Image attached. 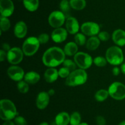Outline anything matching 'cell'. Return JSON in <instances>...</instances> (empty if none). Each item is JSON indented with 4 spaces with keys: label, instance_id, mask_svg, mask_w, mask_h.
<instances>
[{
    "label": "cell",
    "instance_id": "obj_1",
    "mask_svg": "<svg viewBox=\"0 0 125 125\" xmlns=\"http://www.w3.org/2000/svg\"><path fill=\"white\" fill-rule=\"evenodd\" d=\"M65 55L62 49L52 47L45 51L42 56V62L47 67H57L63 63L65 60Z\"/></svg>",
    "mask_w": 125,
    "mask_h": 125
},
{
    "label": "cell",
    "instance_id": "obj_2",
    "mask_svg": "<svg viewBox=\"0 0 125 125\" xmlns=\"http://www.w3.org/2000/svg\"><path fill=\"white\" fill-rule=\"evenodd\" d=\"M18 115L15 105L12 100L7 99L0 101V118L4 121L12 120Z\"/></svg>",
    "mask_w": 125,
    "mask_h": 125
},
{
    "label": "cell",
    "instance_id": "obj_3",
    "mask_svg": "<svg viewBox=\"0 0 125 125\" xmlns=\"http://www.w3.org/2000/svg\"><path fill=\"white\" fill-rule=\"evenodd\" d=\"M88 78L86 71L82 69H78L72 71L66 78L65 84L69 87H76L82 85L87 82Z\"/></svg>",
    "mask_w": 125,
    "mask_h": 125
},
{
    "label": "cell",
    "instance_id": "obj_4",
    "mask_svg": "<svg viewBox=\"0 0 125 125\" xmlns=\"http://www.w3.org/2000/svg\"><path fill=\"white\" fill-rule=\"evenodd\" d=\"M106 58L110 64L114 66L121 64L124 61L123 51L118 46L111 47L106 51Z\"/></svg>",
    "mask_w": 125,
    "mask_h": 125
},
{
    "label": "cell",
    "instance_id": "obj_5",
    "mask_svg": "<svg viewBox=\"0 0 125 125\" xmlns=\"http://www.w3.org/2000/svg\"><path fill=\"white\" fill-rule=\"evenodd\" d=\"M40 43L38 38L31 36L27 38L22 45V50L26 56H31L36 53L40 47Z\"/></svg>",
    "mask_w": 125,
    "mask_h": 125
},
{
    "label": "cell",
    "instance_id": "obj_6",
    "mask_svg": "<svg viewBox=\"0 0 125 125\" xmlns=\"http://www.w3.org/2000/svg\"><path fill=\"white\" fill-rule=\"evenodd\" d=\"M108 91L110 96L115 100H123L125 98V85L121 82L112 83L109 87Z\"/></svg>",
    "mask_w": 125,
    "mask_h": 125
},
{
    "label": "cell",
    "instance_id": "obj_7",
    "mask_svg": "<svg viewBox=\"0 0 125 125\" xmlns=\"http://www.w3.org/2000/svg\"><path fill=\"white\" fill-rule=\"evenodd\" d=\"M74 61L79 69L85 70L92 66L94 60L92 56L88 53L79 51L74 56Z\"/></svg>",
    "mask_w": 125,
    "mask_h": 125
},
{
    "label": "cell",
    "instance_id": "obj_8",
    "mask_svg": "<svg viewBox=\"0 0 125 125\" xmlns=\"http://www.w3.org/2000/svg\"><path fill=\"white\" fill-rule=\"evenodd\" d=\"M66 18V16L62 11H55L49 15L48 23L52 28H61L65 22Z\"/></svg>",
    "mask_w": 125,
    "mask_h": 125
},
{
    "label": "cell",
    "instance_id": "obj_9",
    "mask_svg": "<svg viewBox=\"0 0 125 125\" xmlns=\"http://www.w3.org/2000/svg\"><path fill=\"white\" fill-rule=\"evenodd\" d=\"M23 53L22 49L19 47H12L7 52V59L9 63L13 65L20 63L23 59Z\"/></svg>",
    "mask_w": 125,
    "mask_h": 125
},
{
    "label": "cell",
    "instance_id": "obj_10",
    "mask_svg": "<svg viewBox=\"0 0 125 125\" xmlns=\"http://www.w3.org/2000/svg\"><path fill=\"white\" fill-rule=\"evenodd\" d=\"M82 33L89 36H95L100 31V27L98 23L94 22H87L81 26Z\"/></svg>",
    "mask_w": 125,
    "mask_h": 125
},
{
    "label": "cell",
    "instance_id": "obj_11",
    "mask_svg": "<svg viewBox=\"0 0 125 125\" xmlns=\"http://www.w3.org/2000/svg\"><path fill=\"white\" fill-rule=\"evenodd\" d=\"M8 76L13 80L20 82L24 77V72L21 67L16 65L10 66L7 69Z\"/></svg>",
    "mask_w": 125,
    "mask_h": 125
},
{
    "label": "cell",
    "instance_id": "obj_12",
    "mask_svg": "<svg viewBox=\"0 0 125 125\" xmlns=\"http://www.w3.org/2000/svg\"><path fill=\"white\" fill-rule=\"evenodd\" d=\"M0 12L2 17L12 15L14 12V5L12 0H0Z\"/></svg>",
    "mask_w": 125,
    "mask_h": 125
},
{
    "label": "cell",
    "instance_id": "obj_13",
    "mask_svg": "<svg viewBox=\"0 0 125 125\" xmlns=\"http://www.w3.org/2000/svg\"><path fill=\"white\" fill-rule=\"evenodd\" d=\"M68 31L63 28H55L51 33V39L54 42L61 43L67 39Z\"/></svg>",
    "mask_w": 125,
    "mask_h": 125
},
{
    "label": "cell",
    "instance_id": "obj_14",
    "mask_svg": "<svg viewBox=\"0 0 125 125\" xmlns=\"http://www.w3.org/2000/svg\"><path fill=\"white\" fill-rule=\"evenodd\" d=\"M50 96L48 93L41 91L38 94L36 99V106L40 110H43L48 105L50 102Z\"/></svg>",
    "mask_w": 125,
    "mask_h": 125
},
{
    "label": "cell",
    "instance_id": "obj_15",
    "mask_svg": "<svg viewBox=\"0 0 125 125\" xmlns=\"http://www.w3.org/2000/svg\"><path fill=\"white\" fill-rule=\"evenodd\" d=\"M79 24L74 17H69L66 19V29L70 34H76L79 30Z\"/></svg>",
    "mask_w": 125,
    "mask_h": 125
},
{
    "label": "cell",
    "instance_id": "obj_16",
    "mask_svg": "<svg viewBox=\"0 0 125 125\" xmlns=\"http://www.w3.org/2000/svg\"><path fill=\"white\" fill-rule=\"evenodd\" d=\"M28 28L25 22L23 21H19L15 24L13 29V33L17 38L22 39L24 38L27 34Z\"/></svg>",
    "mask_w": 125,
    "mask_h": 125
},
{
    "label": "cell",
    "instance_id": "obj_17",
    "mask_svg": "<svg viewBox=\"0 0 125 125\" xmlns=\"http://www.w3.org/2000/svg\"><path fill=\"white\" fill-rule=\"evenodd\" d=\"M112 40L118 46L125 45V31L121 29H116L112 33Z\"/></svg>",
    "mask_w": 125,
    "mask_h": 125
},
{
    "label": "cell",
    "instance_id": "obj_18",
    "mask_svg": "<svg viewBox=\"0 0 125 125\" xmlns=\"http://www.w3.org/2000/svg\"><path fill=\"white\" fill-rule=\"evenodd\" d=\"M59 77L58 71L54 67H49L44 74V78L48 83H53Z\"/></svg>",
    "mask_w": 125,
    "mask_h": 125
},
{
    "label": "cell",
    "instance_id": "obj_19",
    "mask_svg": "<svg viewBox=\"0 0 125 125\" xmlns=\"http://www.w3.org/2000/svg\"><path fill=\"white\" fill-rule=\"evenodd\" d=\"M70 121V115L66 112H62L55 117L54 122L56 125H68Z\"/></svg>",
    "mask_w": 125,
    "mask_h": 125
},
{
    "label": "cell",
    "instance_id": "obj_20",
    "mask_svg": "<svg viewBox=\"0 0 125 125\" xmlns=\"http://www.w3.org/2000/svg\"><path fill=\"white\" fill-rule=\"evenodd\" d=\"M24 79L29 84L34 85L40 80V75L35 71H29L25 74Z\"/></svg>",
    "mask_w": 125,
    "mask_h": 125
},
{
    "label": "cell",
    "instance_id": "obj_21",
    "mask_svg": "<svg viewBox=\"0 0 125 125\" xmlns=\"http://www.w3.org/2000/svg\"><path fill=\"white\" fill-rule=\"evenodd\" d=\"M78 45L74 42H69L67 43L64 47V51L66 55L69 56L75 55L78 53Z\"/></svg>",
    "mask_w": 125,
    "mask_h": 125
},
{
    "label": "cell",
    "instance_id": "obj_22",
    "mask_svg": "<svg viewBox=\"0 0 125 125\" xmlns=\"http://www.w3.org/2000/svg\"><path fill=\"white\" fill-rule=\"evenodd\" d=\"M86 48L90 51L95 50L100 45V40L98 37L92 36L87 40Z\"/></svg>",
    "mask_w": 125,
    "mask_h": 125
},
{
    "label": "cell",
    "instance_id": "obj_23",
    "mask_svg": "<svg viewBox=\"0 0 125 125\" xmlns=\"http://www.w3.org/2000/svg\"><path fill=\"white\" fill-rule=\"evenodd\" d=\"M23 2L24 7L29 12H34L39 8V0H23Z\"/></svg>",
    "mask_w": 125,
    "mask_h": 125
},
{
    "label": "cell",
    "instance_id": "obj_24",
    "mask_svg": "<svg viewBox=\"0 0 125 125\" xmlns=\"http://www.w3.org/2000/svg\"><path fill=\"white\" fill-rule=\"evenodd\" d=\"M70 4L71 7L76 11H81L86 6L85 0H70Z\"/></svg>",
    "mask_w": 125,
    "mask_h": 125
},
{
    "label": "cell",
    "instance_id": "obj_25",
    "mask_svg": "<svg viewBox=\"0 0 125 125\" xmlns=\"http://www.w3.org/2000/svg\"><path fill=\"white\" fill-rule=\"evenodd\" d=\"M109 96L108 90L101 89L96 91L95 94V98L98 102H103L107 99Z\"/></svg>",
    "mask_w": 125,
    "mask_h": 125
},
{
    "label": "cell",
    "instance_id": "obj_26",
    "mask_svg": "<svg viewBox=\"0 0 125 125\" xmlns=\"http://www.w3.org/2000/svg\"><path fill=\"white\" fill-rule=\"evenodd\" d=\"M60 8H61V11L66 16V18L70 17L69 15L70 12V9L72 7L70 4V1H68V0H62L60 3Z\"/></svg>",
    "mask_w": 125,
    "mask_h": 125
},
{
    "label": "cell",
    "instance_id": "obj_27",
    "mask_svg": "<svg viewBox=\"0 0 125 125\" xmlns=\"http://www.w3.org/2000/svg\"><path fill=\"white\" fill-rule=\"evenodd\" d=\"M81 123V116L78 112H74L70 115V125H78Z\"/></svg>",
    "mask_w": 125,
    "mask_h": 125
},
{
    "label": "cell",
    "instance_id": "obj_28",
    "mask_svg": "<svg viewBox=\"0 0 125 125\" xmlns=\"http://www.w3.org/2000/svg\"><path fill=\"white\" fill-rule=\"evenodd\" d=\"M0 27H1V32L7 31L9 29V28H10V22L7 17L1 16Z\"/></svg>",
    "mask_w": 125,
    "mask_h": 125
},
{
    "label": "cell",
    "instance_id": "obj_29",
    "mask_svg": "<svg viewBox=\"0 0 125 125\" xmlns=\"http://www.w3.org/2000/svg\"><path fill=\"white\" fill-rule=\"evenodd\" d=\"M17 88L20 93L26 94L28 93L29 89V83H28L24 80L20 81V82H18V83H17Z\"/></svg>",
    "mask_w": 125,
    "mask_h": 125
},
{
    "label": "cell",
    "instance_id": "obj_30",
    "mask_svg": "<svg viewBox=\"0 0 125 125\" xmlns=\"http://www.w3.org/2000/svg\"><path fill=\"white\" fill-rule=\"evenodd\" d=\"M74 42L78 45H83L86 44L87 40L85 34L78 33L74 36Z\"/></svg>",
    "mask_w": 125,
    "mask_h": 125
},
{
    "label": "cell",
    "instance_id": "obj_31",
    "mask_svg": "<svg viewBox=\"0 0 125 125\" xmlns=\"http://www.w3.org/2000/svg\"><path fill=\"white\" fill-rule=\"evenodd\" d=\"M107 61L106 58L103 56H98L94 59V63L98 67H104L107 64Z\"/></svg>",
    "mask_w": 125,
    "mask_h": 125
},
{
    "label": "cell",
    "instance_id": "obj_32",
    "mask_svg": "<svg viewBox=\"0 0 125 125\" xmlns=\"http://www.w3.org/2000/svg\"><path fill=\"white\" fill-rule=\"evenodd\" d=\"M62 64L63 65V67L68 69L71 72L76 69V62L74 61H72L71 60H68V59L65 60V61H63V62Z\"/></svg>",
    "mask_w": 125,
    "mask_h": 125
},
{
    "label": "cell",
    "instance_id": "obj_33",
    "mask_svg": "<svg viewBox=\"0 0 125 125\" xmlns=\"http://www.w3.org/2000/svg\"><path fill=\"white\" fill-rule=\"evenodd\" d=\"M59 76L62 78H67L70 74L71 72L67 68L65 67H62L60 68L58 71Z\"/></svg>",
    "mask_w": 125,
    "mask_h": 125
},
{
    "label": "cell",
    "instance_id": "obj_34",
    "mask_svg": "<svg viewBox=\"0 0 125 125\" xmlns=\"http://www.w3.org/2000/svg\"><path fill=\"white\" fill-rule=\"evenodd\" d=\"M14 123L15 125H28L26 120L23 116L17 115L14 119Z\"/></svg>",
    "mask_w": 125,
    "mask_h": 125
},
{
    "label": "cell",
    "instance_id": "obj_35",
    "mask_svg": "<svg viewBox=\"0 0 125 125\" xmlns=\"http://www.w3.org/2000/svg\"><path fill=\"white\" fill-rule=\"evenodd\" d=\"M38 39H39L40 44H45L50 40V36L46 33H42L39 36Z\"/></svg>",
    "mask_w": 125,
    "mask_h": 125
},
{
    "label": "cell",
    "instance_id": "obj_36",
    "mask_svg": "<svg viewBox=\"0 0 125 125\" xmlns=\"http://www.w3.org/2000/svg\"><path fill=\"white\" fill-rule=\"evenodd\" d=\"M98 38L101 41H107L109 39L110 35L108 32L101 31L98 34Z\"/></svg>",
    "mask_w": 125,
    "mask_h": 125
},
{
    "label": "cell",
    "instance_id": "obj_37",
    "mask_svg": "<svg viewBox=\"0 0 125 125\" xmlns=\"http://www.w3.org/2000/svg\"><path fill=\"white\" fill-rule=\"evenodd\" d=\"M96 123L97 125H106V120L104 116L99 115L96 118Z\"/></svg>",
    "mask_w": 125,
    "mask_h": 125
},
{
    "label": "cell",
    "instance_id": "obj_38",
    "mask_svg": "<svg viewBox=\"0 0 125 125\" xmlns=\"http://www.w3.org/2000/svg\"><path fill=\"white\" fill-rule=\"evenodd\" d=\"M7 58V53L6 51L3 50L2 49H1L0 50V61L1 62L4 61Z\"/></svg>",
    "mask_w": 125,
    "mask_h": 125
},
{
    "label": "cell",
    "instance_id": "obj_39",
    "mask_svg": "<svg viewBox=\"0 0 125 125\" xmlns=\"http://www.w3.org/2000/svg\"><path fill=\"white\" fill-rule=\"evenodd\" d=\"M120 71L121 69H120L119 67H114L113 69H112V74H114V75L115 76H117L120 74Z\"/></svg>",
    "mask_w": 125,
    "mask_h": 125
},
{
    "label": "cell",
    "instance_id": "obj_40",
    "mask_svg": "<svg viewBox=\"0 0 125 125\" xmlns=\"http://www.w3.org/2000/svg\"><path fill=\"white\" fill-rule=\"evenodd\" d=\"M11 48L10 47L9 44H7V43H4L2 45V49L3 50H4V51H8Z\"/></svg>",
    "mask_w": 125,
    "mask_h": 125
},
{
    "label": "cell",
    "instance_id": "obj_41",
    "mask_svg": "<svg viewBox=\"0 0 125 125\" xmlns=\"http://www.w3.org/2000/svg\"><path fill=\"white\" fill-rule=\"evenodd\" d=\"M2 125H15V124L12 120H7V121H5Z\"/></svg>",
    "mask_w": 125,
    "mask_h": 125
},
{
    "label": "cell",
    "instance_id": "obj_42",
    "mask_svg": "<svg viewBox=\"0 0 125 125\" xmlns=\"http://www.w3.org/2000/svg\"><path fill=\"white\" fill-rule=\"evenodd\" d=\"M121 71L122 72V73L123 74L125 75V63H123L122 64V66H121Z\"/></svg>",
    "mask_w": 125,
    "mask_h": 125
},
{
    "label": "cell",
    "instance_id": "obj_43",
    "mask_svg": "<svg viewBox=\"0 0 125 125\" xmlns=\"http://www.w3.org/2000/svg\"><path fill=\"white\" fill-rule=\"evenodd\" d=\"M48 93L50 96H53L55 94V90L53 89H50V90L48 91Z\"/></svg>",
    "mask_w": 125,
    "mask_h": 125
},
{
    "label": "cell",
    "instance_id": "obj_44",
    "mask_svg": "<svg viewBox=\"0 0 125 125\" xmlns=\"http://www.w3.org/2000/svg\"><path fill=\"white\" fill-rule=\"evenodd\" d=\"M39 125H50L48 124V123L46 122V121H43V122L40 123Z\"/></svg>",
    "mask_w": 125,
    "mask_h": 125
},
{
    "label": "cell",
    "instance_id": "obj_45",
    "mask_svg": "<svg viewBox=\"0 0 125 125\" xmlns=\"http://www.w3.org/2000/svg\"><path fill=\"white\" fill-rule=\"evenodd\" d=\"M89 125V124L87 123H85V122H81L79 125Z\"/></svg>",
    "mask_w": 125,
    "mask_h": 125
},
{
    "label": "cell",
    "instance_id": "obj_46",
    "mask_svg": "<svg viewBox=\"0 0 125 125\" xmlns=\"http://www.w3.org/2000/svg\"><path fill=\"white\" fill-rule=\"evenodd\" d=\"M118 125H125V120L121 121V122L118 124Z\"/></svg>",
    "mask_w": 125,
    "mask_h": 125
}]
</instances>
